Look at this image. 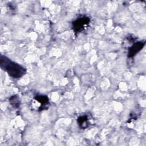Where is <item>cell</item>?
Returning <instances> with one entry per match:
<instances>
[{
    "label": "cell",
    "instance_id": "6da1fadb",
    "mask_svg": "<svg viewBox=\"0 0 146 146\" xmlns=\"http://www.w3.org/2000/svg\"><path fill=\"white\" fill-rule=\"evenodd\" d=\"M1 68L7 72L8 75L13 78H19L23 76L26 72V70L21 65L11 61L6 56H0Z\"/></svg>",
    "mask_w": 146,
    "mask_h": 146
},
{
    "label": "cell",
    "instance_id": "7a4b0ae2",
    "mask_svg": "<svg viewBox=\"0 0 146 146\" xmlns=\"http://www.w3.org/2000/svg\"><path fill=\"white\" fill-rule=\"evenodd\" d=\"M90 22V18L87 16H82L74 21L72 23V29L75 34H77L83 30L86 26Z\"/></svg>",
    "mask_w": 146,
    "mask_h": 146
},
{
    "label": "cell",
    "instance_id": "3957f363",
    "mask_svg": "<svg viewBox=\"0 0 146 146\" xmlns=\"http://www.w3.org/2000/svg\"><path fill=\"white\" fill-rule=\"evenodd\" d=\"M145 42L139 41L134 43L128 49V57L132 58L136 55L145 46Z\"/></svg>",
    "mask_w": 146,
    "mask_h": 146
},
{
    "label": "cell",
    "instance_id": "277c9868",
    "mask_svg": "<svg viewBox=\"0 0 146 146\" xmlns=\"http://www.w3.org/2000/svg\"><path fill=\"white\" fill-rule=\"evenodd\" d=\"M34 99L40 103L41 106L39 108V110H46L47 107H46L47 106H48L49 104V100L47 96L43 95H37L35 96Z\"/></svg>",
    "mask_w": 146,
    "mask_h": 146
},
{
    "label": "cell",
    "instance_id": "5b68a950",
    "mask_svg": "<svg viewBox=\"0 0 146 146\" xmlns=\"http://www.w3.org/2000/svg\"><path fill=\"white\" fill-rule=\"evenodd\" d=\"M78 125L81 128H86L89 125V119L87 115H84L78 117L77 119Z\"/></svg>",
    "mask_w": 146,
    "mask_h": 146
},
{
    "label": "cell",
    "instance_id": "8992f818",
    "mask_svg": "<svg viewBox=\"0 0 146 146\" xmlns=\"http://www.w3.org/2000/svg\"><path fill=\"white\" fill-rule=\"evenodd\" d=\"M9 102L11 105L15 108H18L20 106V100L17 95H13L9 99Z\"/></svg>",
    "mask_w": 146,
    "mask_h": 146
}]
</instances>
